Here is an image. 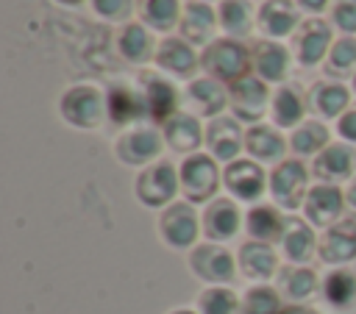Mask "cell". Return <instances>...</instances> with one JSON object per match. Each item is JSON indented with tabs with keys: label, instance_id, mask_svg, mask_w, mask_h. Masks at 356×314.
<instances>
[{
	"label": "cell",
	"instance_id": "cell-1",
	"mask_svg": "<svg viewBox=\"0 0 356 314\" xmlns=\"http://www.w3.org/2000/svg\"><path fill=\"white\" fill-rule=\"evenodd\" d=\"M250 53L245 44H239L236 39H217L206 47V53L200 56V67L209 72V78L214 81H239L248 75L250 67Z\"/></svg>",
	"mask_w": 356,
	"mask_h": 314
},
{
	"label": "cell",
	"instance_id": "cell-2",
	"mask_svg": "<svg viewBox=\"0 0 356 314\" xmlns=\"http://www.w3.org/2000/svg\"><path fill=\"white\" fill-rule=\"evenodd\" d=\"M178 178H181V192H184L186 203H206L214 197V192L220 186L217 158L203 156V153H192L181 164Z\"/></svg>",
	"mask_w": 356,
	"mask_h": 314
},
{
	"label": "cell",
	"instance_id": "cell-3",
	"mask_svg": "<svg viewBox=\"0 0 356 314\" xmlns=\"http://www.w3.org/2000/svg\"><path fill=\"white\" fill-rule=\"evenodd\" d=\"M103 114H108L106 100L89 83H78L61 97V117L75 128H97L103 122Z\"/></svg>",
	"mask_w": 356,
	"mask_h": 314
},
{
	"label": "cell",
	"instance_id": "cell-4",
	"mask_svg": "<svg viewBox=\"0 0 356 314\" xmlns=\"http://www.w3.org/2000/svg\"><path fill=\"white\" fill-rule=\"evenodd\" d=\"M306 186H309V172L298 158L281 161L270 175V195L286 211H295L300 203H306V195H309Z\"/></svg>",
	"mask_w": 356,
	"mask_h": 314
},
{
	"label": "cell",
	"instance_id": "cell-5",
	"mask_svg": "<svg viewBox=\"0 0 356 314\" xmlns=\"http://www.w3.org/2000/svg\"><path fill=\"white\" fill-rule=\"evenodd\" d=\"M178 189H181V178L170 161H156L147 170H142V175L136 178V197L150 208L167 206Z\"/></svg>",
	"mask_w": 356,
	"mask_h": 314
},
{
	"label": "cell",
	"instance_id": "cell-6",
	"mask_svg": "<svg viewBox=\"0 0 356 314\" xmlns=\"http://www.w3.org/2000/svg\"><path fill=\"white\" fill-rule=\"evenodd\" d=\"M222 183H225V189L236 200L253 203V200H259L264 195L267 175H264V170H261L259 161H253V158H236V161H231L222 170Z\"/></svg>",
	"mask_w": 356,
	"mask_h": 314
},
{
	"label": "cell",
	"instance_id": "cell-7",
	"mask_svg": "<svg viewBox=\"0 0 356 314\" xmlns=\"http://www.w3.org/2000/svg\"><path fill=\"white\" fill-rule=\"evenodd\" d=\"M159 231L170 247H189L197 239L200 217L192 208V203H170L159 220Z\"/></svg>",
	"mask_w": 356,
	"mask_h": 314
},
{
	"label": "cell",
	"instance_id": "cell-8",
	"mask_svg": "<svg viewBox=\"0 0 356 314\" xmlns=\"http://www.w3.org/2000/svg\"><path fill=\"white\" fill-rule=\"evenodd\" d=\"M231 108H234V117L242 119V122H250V125H259V119L264 117L267 111V83L261 78H253V75H245L239 81L231 83Z\"/></svg>",
	"mask_w": 356,
	"mask_h": 314
},
{
	"label": "cell",
	"instance_id": "cell-9",
	"mask_svg": "<svg viewBox=\"0 0 356 314\" xmlns=\"http://www.w3.org/2000/svg\"><path fill=\"white\" fill-rule=\"evenodd\" d=\"M189 267L197 278L209 281V283H228L234 281V256L222 247V245H197L189 253Z\"/></svg>",
	"mask_w": 356,
	"mask_h": 314
},
{
	"label": "cell",
	"instance_id": "cell-10",
	"mask_svg": "<svg viewBox=\"0 0 356 314\" xmlns=\"http://www.w3.org/2000/svg\"><path fill=\"white\" fill-rule=\"evenodd\" d=\"M342 206H345V195L334 183H317V186L309 189L303 211H306V220L312 225L331 228V225H337V220L342 214Z\"/></svg>",
	"mask_w": 356,
	"mask_h": 314
},
{
	"label": "cell",
	"instance_id": "cell-11",
	"mask_svg": "<svg viewBox=\"0 0 356 314\" xmlns=\"http://www.w3.org/2000/svg\"><path fill=\"white\" fill-rule=\"evenodd\" d=\"M206 144L217 161H236L239 150L245 147V133L236 122V117H214L206 128Z\"/></svg>",
	"mask_w": 356,
	"mask_h": 314
},
{
	"label": "cell",
	"instance_id": "cell-12",
	"mask_svg": "<svg viewBox=\"0 0 356 314\" xmlns=\"http://www.w3.org/2000/svg\"><path fill=\"white\" fill-rule=\"evenodd\" d=\"M117 158L131 167L150 164L161 153V136L156 128H134L117 139Z\"/></svg>",
	"mask_w": 356,
	"mask_h": 314
},
{
	"label": "cell",
	"instance_id": "cell-13",
	"mask_svg": "<svg viewBox=\"0 0 356 314\" xmlns=\"http://www.w3.org/2000/svg\"><path fill=\"white\" fill-rule=\"evenodd\" d=\"M200 225H203V233L211 242H228V239L236 236V231L242 225V214H239L234 200L217 197V200H211L206 206V211L200 217Z\"/></svg>",
	"mask_w": 356,
	"mask_h": 314
},
{
	"label": "cell",
	"instance_id": "cell-14",
	"mask_svg": "<svg viewBox=\"0 0 356 314\" xmlns=\"http://www.w3.org/2000/svg\"><path fill=\"white\" fill-rule=\"evenodd\" d=\"M353 170H356V147L345 144V142L328 144L323 153H317V158L312 164L314 178H320L323 183L345 181V178L353 175Z\"/></svg>",
	"mask_w": 356,
	"mask_h": 314
},
{
	"label": "cell",
	"instance_id": "cell-15",
	"mask_svg": "<svg viewBox=\"0 0 356 314\" xmlns=\"http://www.w3.org/2000/svg\"><path fill=\"white\" fill-rule=\"evenodd\" d=\"M106 111H108V119H111L114 125H128V122H136V119L150 117V114H147L145 92H136V89L128 86V83H117V86L108 89Z\"/></svg>",
	"mask_w": 356,
	"mask_h": 314
},
{
	"label": "cell",
	"instance_id": "cell-16",
	"mask_svg": "<svg viewBox=\"0 0 356 314\" xmlns=\"http://www.w3.org/2000/svg\"><path fill=\"white\" fill-rule=\"evenodd\" d=\"M317 250L325 264L353 261L356 258V220H339L337 225L325 228V236Z\"/></svg>",
	"mask_w": 356,
	"mask_h": 314
},
{
	"label": "cell",
	"instance_id": "cell-17",
	"mask_svg": "<svg viewBox=\"0 0 356 314\" xmlns=\"http://www.w3.org/2000/svg\"><path fill=\"white\" fill-rule=\"evenodd\" d=\"M142 86H145L142 92H145V100H147V114H150V119L167 122V119H172V117L178 114V92H175V86H172L167 78L145 72Z\"/></svg>",
	"mask_w": 356,
	"mask_h": 314
},
{
	"label": "cell",
	"instance_id": "cell-18",
	"mask_svg": "<svg viewBox=\"0 0 356 314\" xmlns=\"http://www.w3.org/2000/svg\"><path fill=\"white\" fill-rule=\"evenodd\" d=\"M156 64H159L161 69L178 75V78H189V75L197 69L200 58H197V53L192 50V44H189L186 39L167 36V39L156 47Z\"/></svg>",
	"mask_w": 356,
	"mask_h": 314
},
{
	"label": "cell",
	"instance_id": "cell-19",
	"mask_svg": "<svg viewBox=\"0 0 356 314\" xmlns=\"http://www.w3.org/2000/svg\"><path fill=\"white\" fill-rule=\"evenodd\" d=\"M295 44H298V61L306 64V67H314L328 50H331V31H328V22L323 19H309L300 33L295 36Z\"/></svg>",
	"mask_w": 356,
	"mask_h": 314
},
{
	"label": "cell",
	"instance_id": "cell-20",
	"mask_svg": "<svg viewBox=\"0 0 356 314\" xmlns=\"http://www.w3.org/2000/svg\"><path fill=\"white\" fill-rule=\"evenodd\" d=\"M278 267V258H275V250L267 245V242H245L239 247V270L245 272V278H253V281H267Z\"/></svg>",
	"mask_w": 356,
	"mask_h": 314
},
{
	"label": "cell",
	"instance_id": "cell-21",
	"mask_svg": "<svg viewBox=\"0 0 356 314\" xmlns=\"http://www.w3.org/2000/svg\"><path fill=\"white\" fill-rule=\"evenodd\" d=\"M203 131H200V122L192 117V114H175L172 119L164 122V142L175 150V153H195L203 142Z\"/></svg>",
	"mask_w": 356,
	"mask_h": 314
},
{
	"label": "cell",
	"instance_id": "cell-22",
	"mask_svg": "<svg viewBox=\"0 0 356 314\" xmlns=\"http://www.w3.org/2000/svg\"><path fill=\"white\" fill-rule=\"evenodd\" d=\"M245 150L253 156V161H278L286 150V142L275 128L259 122L245 131Z\"/></svg>",
	"mask_w": 356,
	"mask_h": 314
},
{
	"label": "cell",
	"instance_id": "cell-23",
	"mask_svg": "<svg viewBox=\"0 0 356 314\" xmlns=\"http://www.w3.org/2000/svg\"><path fill=\"white\" fill-rule=\"evenodd\" d=\"M300 14L292 0H267L259 8V25L267 36H289L298 25Z\"/></svg>",
	"mask_w": 356,
	"mask_h": 314
},
{
	"label": "cell",
	"instance_id": "cell-24",
	"mask_svg": "<svg viewBox=\"0 0 356 314\" xmlns=\"http://www.w3.org/2000/svg\"><path fill=\"white\" fill-rule=\"evenodd\" d=\"M181 33L189 44H206L214 36V11L200 0L186 3L181 17Z\"/></svg>",
	"mask_w": 356,
	"mask_h": 314
},
{
	"label": "cell",
	"instance_id": "cell-25",
	"mask_svg": "<svg viewBox=\"0 0 356 314\" xmlns=\"http://www.w3.org/2000/svg\"><path fill=\"white\" fill-rule=\"evenodd\" d=\"M281 245H284V256L295 264H303L312 258L317 242H314V231L309 222L298 220V217H289L286 220V228H284V236H281Z\"/></svg>",
	"mask_w": 356,
	"mask_h": 314
},
{
	"label": "cell",
	"instance_id": "cell-26",
	"mask_svg": "<svg viewBox=\"0 0 356 314\" xmlns=\"http://www.w3.org/2000/svg\"><path fill=\"white\" fill-rule=\"evenodd\" d=\"M245 228L248 233L256 239V242H275L284 236V228H286V220L278 214V208L273 206H253L245 217Z\"/></svg>",
	"mask_w": 356,
	"mask_h": 314
},
{
	"label": "cell",
	"instance_id": "cell-27",
	"mask_svg": "<svg viewBox=\"0 0 356 314\" xmlns=\"http://www.w3.org/2000/svg\"><path fill=\"white\" fill-rule=\"evenodd\" d=\"M348 103H350V94L342 83H325L323 81V83H314L309 92V108L320 117H328V119L345 114Z\"/></svg>",
	"mask_w": 356,
	"mask_h": 314
},
{
	"label": "cell",
	"instance_id": "cell-28",
	"mask_svg": "<svg viewBox=\"0 0 356 314\" xmlns=\"http://www.w3.org/2000/svg\"><path fill=\"white\" fill-rule=\"evenodd\" d=\"M286 64H289V53L281 44H275V42H259L253 47V69L259 72V78L264 83L281 81L286 75Z\"/></svg>",
	"mask_w": 356,
	"mask_h": 314
},
{
	"label": "cell",
	"instance_id": "cell-29",
	"mask_svg": "<svg viewBox=\"0 0 356 314\" xmlns=\"http://www.w3.org/2000/svg\"><path fill=\"white\" fill-rule=\"evenodd\" d=\"M189 100L203 117H220V111L228 103V94H225L220 81L206 75V78H197L189 83Z\"/></svg>",
	"mask_w": 356,
	"mask_h": 314
},
{
	"label": "cell",
	"instance_id": "cell-30",
	"mask_svg": "<svg viewBox=\"0 0 356 314\" xmlns=\"http://www.w3.org/2000/svg\"><path fill=\"white\" fill-rule=\"evenodd\" d=\"M120 53L125 61L131 64H145L150 58H156V50H153V39H150V31L139 22H131L122 28L120 33V42H117Z\"/></svg>",
	"mask_w": 356,
	"mask_h": 314
},
{
	"label": "cell",
	"instance_id": "cell-31",
	"mask_svg": "<svg viewBox=\"0 0 356 314\" xmlns=\"http://www.w3.org/2000/svg\"><path fill=\"white\" fill-rule=\"evenodd\" d=\"M306 114V100L300 97L298 86H281L273 97V119L278 128H292L303 119Z\"/></svg>",
	"mask_w": 356,
	"mask_h": 314
},
{
	"label": "cell",
	"instance_id": "cell-32",
	"mask_svg": "<svg viewBox=\"0 0 356 314\" xmlns=\"http://www.w3.org/2000/svg\"><path fill=\"white\" fill-rule=\"evenodd\" d=\"M289 147L298 153V156H314V153H323L328 147V131L323 122L317 119H309L303 125L295 128L292 139H289Z\"/></svg>",
	"mask_w": 356,
	"mask_h": 314
},
{
	"label": "cell",
	"instance_id": "cell-33",
	"mask_svg": "<svg viewBox=\"0 0 356 314\" xmlns=\"http://www.w3.org/2000/svg\"><path fill=\"white\" fill-rule=\"evenodd\" d=\"M220 25L225 33H231V39L248 36L250 25H253L250 3L248 0H222L220 3Z\"/></svg>",
	"mask_w": 356,
	"mask_h": 314
},
{
	"label": "cell",
	"instance_id": "cell-34",
	"mask_svg": "<svg viewBox=\"0 0 356 314\" xmlns=\"http://www.w3.org/2000/svg\"><path fill=\"white\" fill-rule=\"evenodd\" d=\"M142 17L153 31H172L184 17L178 0H145Z\"/></svg>",
	"mask_w": 356,
	"mask_h": 314
},
{
	"label": "cell",
	"instance_id": "cell-35",
	"mask_svg": "<svg viewBox=\"0 0 356 314\" xmlns=\"http://www.w3.org/2000/svg\"><path fill=\"white\" fill-rule=\"evenodd\" d=\"M323 292H325V300H328L331 306H337V308L350 306V303L356 300V278H353V272H348V270H334V272L325 278Z\"/></svg>",
	"mask_w": 356,
	"mask_h": 314
},
{
	"label": "cell",
	"instance_id": "cell-36",
	"mask_svg": "<svg viewBox=\"0 0 356 314\" xmlns=\"http://www.w3.org/2000/svg\"><path fill=\"white\" fill-rule=\"evenodd\" d=\"M281 289L289 300H306L317 289V275L309 267H295L281 275Z\"/></svg>",
	"mask_w": 356,
	"mask_h": 314
},
{
	"label": "cell",
	"instance_id": "cell-37",
	"mask_svg": "<svg viewBox=\"0 0 356 314\" xmlns=\"http://www.w3.org/2000/svg\"><path fill=\"white\" fill-rule=\"evenodd\" d=\"M197 311L200 314H236L239 311V297L231 289L211 286L197 297Z\"/></svg>",
	"mask_w": 356,
	"mask_h": 314
},
{
	"label": "cell",
	"instance_id": "cell-38",
	"mask_svg": "<svg viewBox=\"0 0 356 314\" xmlns=\"http://www.w3.org/2000/svg\"><path fill=\"white\" fill-rule=\"evenodd\" d=\"M353 69H356V39L342 36L328 50V67H325V72L328 75H348Z\"/></svg>",
	"mask_w": 356,
	"mask_h": 314
},
{
	"label": "cell",
	"instance_id": "cell-39",
	"mask_svg": "<svg viewBox=\"0 0 356 314\" xmlns=\"http://www.w3.org/2000/svg\"><path fill=\"white\" fill-rule=\"evenodd\" d=\"M281 300H278V292L270 289V286H253L248 295H245V303H242V314H281Z\"/></svg>",
	"mask_w": 356,
	"mask_h": 314
},
{
	"label": "cell",
	"instance_id": "cell-40",
	"mask_svg": "<svg viewBox=\"0 0 356 314\" xmlns=\"http://www.w3.org/2000/svg\"><path fill=\"white\" fill-rule=\"evenodd\" d=\"M92 6L100 17H106L111 22H122L134 11V0H92Z\"/></svg>",
	"mask_w": 356,
	"mask_h": 314
},
{
	"label": "cell",
	"instance_id": "cell-41",
	"mask_svg": "<svg viewBox=\"0 0 356 314\" xmlns=\"http://www.w3.org/2000/svg\"><path fill=\"white\" fill-rule=\"evenodd\" d=\"M334 25L345 33L356 31V0H337L334 6Z\"/></svg>",
	"mask_w": 356,
	"mask_h": 314
},
{
	"label": "cell",
	"instance_id": "cell-42",
	"mask_svg": "<svg viewBox=\"0 0 356 314\" xmlns=\"http://www.w3.org/2000/svg\"><path fill=\"white\" fill-rule=\"evenodd\" d=\"M337 131H339V136H342V139H348V142H353V144H356V108H348V111L339 117Z\"/></svg>",
	"mask_w": 356,
	"mask_h": 314
},
{
	"label": "cell",
	"instance_id": "cell-43",
	"mask_svg": "<svg viewBox=\"0 0 356 314\" xmlns=\"http://www.w3.org/2000/svg\"><path fill=\"white\" fill-rule=\"evenodd\" d=\"M325 3H328V0H300V6H303L306 11H323Z\"/></svg>",
	"mask_w": 356,
	"mask_h": 314
},
{
	"label": "cell",
	"instance_id": "cell-44",
	"mask_svg": "<svg viewBox=\"0 0 356 314\" xmlns=\"http://www.w3.org/2000/svg\"><path fill=\"white\" fill-rule=\"evenodd\" d=\"M345 200L350 203V208H356V178L350 181V186H348V192H345Z\"/></svg>",
	"mask_w": 356,
	"mask_h": 314
},
{
	"label": "cell",
	"instance_id": "cell-45",
	"mask_svg": "<svg viewBox=\"0 0 356 314\" xmlns=\"http://www.w3.org/2000/svg\"><path fill=\"white\" fill-rule=\"evenodd\" d=\"M281 314H317V311H312V308H306V306H289V308H284Z\"/></svg>",
	"mask_w": 356,
	"mask_h": 314
},
{
	"label": "cell",
	"instance_id": "cell-46",
	"mask_svg": "<svg viewBox=\"0 0 356 314\" xmlns=\"http://www.w3.org/2000/svg\"><path fill=\"white\" fill-rule=\"evenodd\" d=\"M170 314H197V311H192V308H175V311H170Z\"/></svg>",
	"mask_w": 356,
	"mask_h": 314
},
{
	"label": "cell",
	"instance_id": "cell-47",
	"mask_svg": "<svg viewBox=\"0 0 356 314\" xmlns=\"http://www.w3.org/2000/svg\"><path fill=\"white\" fill-rule=\"evenodd\" d=\"M58 3H67V6H78V3H83V0H58Z\"/></svg>",
	"mask_w": 356,
	"mask_h": 314
},
{
	"label": "cell",
	"instance_id": "cell-48",
	"mask_svg": "<svg viewBox=\"0 0 356 314\" xmlns=\"http://www.w3.org/2000/svg\"><path fill=\"white\" fill-rule=\"evenodd\" d=\"M353 89H356V75H353Z\"/></svg>",
	"mask_w": 356,
	"mask_h": 314
}]
</instances>
